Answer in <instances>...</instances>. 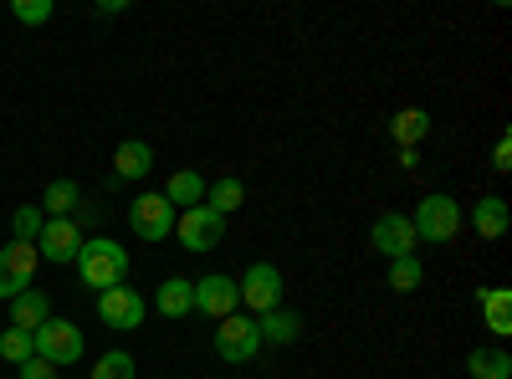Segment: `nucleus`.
<instances>
[{
	"label": "nucleus",
	"mask_w": 512,
	"mask_h": 379,
	"mask_svg": "<svg viewBox=\"0 0 512 379\" xmlns=\"http://www.w3.org/2000/svg\"><path fill=\"white\" fill-rule=\"evenodd\" d=\"M21 379H57V364H47V359L31 354V359L21 364Z\"/></svg>",
	"instance_id": "c85d7f7f"
},
{
	"label": "nucleus",
	"mask_w": 512,
	"mask_h": 379,
	"mask_svg": "<svg viewBox=\"0 0 512 379\" xmlns=\"http://www.w3.org/2000/svg\"><path fill=\"white\" fill-rule=\"evenodd\" d=\"M477 308H482V318H487V328L497 333V339H507L512 333V292L507 287H482Z\"/></svg>",
	"instance_id": "a211bd4d"
},
{
	"label": "nucleus",
	"mask_w": 512,
	"mask_h": 379,
	"mask_svg": "<svg viewBox=\"0 0 512 379\" xmlns=\"http://www.w3.org/2000/svg\"><path fill=\"white\" fill-rule=\"evenodd\" d=\"M82 251V226L77 221H47L36 236V257L52 262V267H72Z\"/></svg>",
	"instance_id": "9b49d317"
},
{
	"label": "nucleus",
	"mask_w": 512,
	"mask_h": 379,
	"mask_svg": "<svg viewBox=\"0 0 512 379\" xmlns=\"http://www.w3.org/2000/svg\"><path fill=\"white\" fill-rule=\"evenodd\" d=\"M241 308V292H236V277H226V272H210V277H195V313H205V318H231Z\"/></svg>",
	"instance_id": "9d476101"
},
{
	"label": "nucleus",
	"mask_w": 512,
	"mask_h": 379,
	"mask_svg": "<svg viewBox=\"0 0 512 379\" xmlns=\"http://www.w3.org/2000/svg\"><path fill=\"white\" fill-rule=\"evenodd\" d=\"M256 349H262V333H256L251 313H231L216 323V354L226 364H246V359H256Z\"/></svg>",
	"instance_id": "0eeeda50"
},
{
	"label": "nucleus",
	"mask_w": 512,
	"mask_h": 379,
	"mask_svg": "<svg viewBox=\"0 0 512 379\" xmlns=\"http://www.w3.org/2000/svg\"><path fill=\"white\" fill-rule=\"evenodd\" d=\"M98 318L108 323V328H144V318H149V298L139 287H108V292H98Z\"/></svg>",
	"instance_id": "6e6552de"
},
{
	"label": "nucleus",
	"mask_w": 512,
	"mask_h": 379,
	"mask_svg": "<svg viewBox=\"0 0 512 379\" xmlns=\"http://www.w3.org/2000/svg\"><path fill=\"white\" fill-rule=\"evenodd\" d=\"M472 231L482 236V241H502L507 236V226H512V210H507V200L502 195H482L477 205H472Z\"/></svg>",
	"instance_id": "2eb2a0df"
},
{
	"label": "nucleus",
	"mask_w": 512,
	"mask_h": 379,
	"mask_svg": "<svg viewBox=\"0 0 512 379\" xmlns=\"http://www.w3.org/2000/svg\"><path fill=\"white\" fill-rule=\"evenodd\" d=\"M256 333H262V344H272V349H292L297 339H303V313L272 308V313L256 318Z\"/></svg>",
	"instance_id": "4468645a"
},
{
	"label": "nucleus",
	"mask_w": 512,
	"mask_h": 379,
	"mask_svg": "<svg viewBox=\"0 0 512 379\" xmlns=\"http://www.w3.org/2000/svg\"><path fill=\"white\" fill-rule=\"evenodd\" d=\"M93 379H134V354H123V349L103 354V359L93 364Z\"/></svg>",
	"instance_id": "bb28decb"
},
{
	"label": "nucleus",
	"mask_w": 512,
	"mask_h": 379,
	"mask_svg": "<svg viewBox=\"0 0 512 379\" xmlns=\"http://www.w3.org/2000/svg\"><path fill=\"white\" fill-rule=\"evenodd\" d=\"M175 236H180V246H185V251H216V246H221V236H226V216H216L210 205L180 210Z\"/></svg>",
	"instance_id": "1a4fd4ad"
},
{
	"label": "nucleus",
	"mask_w": 512,
	"mask_h": 379,
	"mask_svg": "<svg viewBox=\"0 0 512 379\" xmlns=\"http://www.w3.org/2000/svg\"><path fill=\"white\" fill-rule=\"evenodd\" d=\"M492 170H497V175H507V170H512V139H507V134H502V139H497V149H492Z\"/></svg>",
	"instance_id": "c756f323"
},
{
	"label": "nucleus",
	"mask_w": 512,
	"mask_h": 379,
	"mask_svg": "<svg viewBox=\"0 0 512 379\" xmlns=\"http://www.w3.org/2000/svg\"><path fill=\"white\" fill-rule=\"evenodd\" d=\"M420 282H425L420 257H395V262H390V287H395V292H415Z\"/></svg>",
	"instance_id": "393cba45"
},
{
	"label": "nucleus",
	"mask_w": 512,
	"mask_h": 379,
	"mask_svg": "<svg viewBox=\"0 0 512 379\" xmlns=\"http://www.w3.org/2000/svg\"><path fill=\"white\" fill-rule=\"evenodd\" d=\"M47 318H52V298H47V287H26L21 298H11V328L36 333Z\"/></svg>",
	"instance_id": "dca6fc26"
},
{
	"label": "nucleus",
	"mask_w": 512,
	"mask_h": 379,
	"mask_svg": "<svg viewBox=\"0 0 512 379\" xmlns=\"http://www.w3.org/2000/svg\"><path fill=\"white\" fill-rule=\"evenodd\" d=\"M175 221H180V210L169 205L164 195H139L134 205H128V226H134L139 241H164V236H175Z\"/></svg>",
	"instance_id": "39448f33"
},
{
	"label": "nucleus",
	"mask_w": 512,
	"mask_h": 379,
	"mask_svg": "<svg viewBox=\"0 0 512 379\" xmlns=\"http://www.w3.org/2000/svg\"><path fill=\"white\" fill-rule=\"evenodd\" d=\"M466 374L472 379H512V354L507 349H472L466 354Z\"/></svg>",
	"instance_id": "4be33fe9"
},
{
	"label": "nucleus",
	"mask_w": 512,
	"mask_h": 379,
	"mask_svg": "<svg viewBox=\"0 0 512 379\" xmlns=\"http://www.w3.org/2000/svg\"><path fill=\"white\" fill-rule=\"evenodd\" d=\"M164 200L175 205V210L205 205V175L200 170H175V175H169V185H164Z\"/></svg>",
	"instance_id": "aec40b11"
},
{
	"label": "nucleus",
	"mask_w": 512,
	"mask_h": 379,
	"mask_svg": "<svg viewBox=\"0 0 512 379\" xmlns=\"http://www.w3.org/2000/svg\"><path fill=\"white\" fill-rule=\"evenodd\" d=\"M36 267H41V257H36V246H31V241L0 246V303H11V298H21L26 287H36V282H31Z\"/></svg>",
	"instance_id": "20e7f679"
},
{
	"label": "nucleus",
	"mask_w": 512,
	"mask_h": 379,
	"mask_svg": "<svg viewBox=\"0 0 512 379\" xmlns=\"http://www.w3.org/2000/svg\"><path fill=\"white\" fill-rule=\"evenodd\" d=\"M236 292H241V303H246L256 318H262V313L282 308V272H277L272 262H251V267L241 272Z\"/></svg>",
	"instance_id": "423d86ee"
},
{
	"label": "nucleus",
	"mask_w": 512,
	"mask_h": 379,
	"mask_svg": "<svg viewBox=\"0 0 512 379\" xmlns=\"http://www.w3.org/2000/svg\"><path fill=\"white\" fill-rule=\"evenodd\" d=\"M425 134H431V113H425V108H400V113L390 118V139H395L400 149H415Z\"/></svg>",
	"instance_id": "412c9836"
},
{
	"label": "nucleus",
	"mask_w": 512,
	"mask_h": 379,
	"mask_svg": "<svg viewBox=\"0 0 512 379\" xmlns=\"http://www.w3.org/2000/svg\"><path fill=\"white\" fill-rule=\"evenodd\" d=\"M72 267H77V277L88 282V287L108 292V287H123V277H128V251H123L118 241L98 236V241H82V251H77Z\"/></svg>",
	"instance_id": "f257e3e1"
},
{
	"label": "nucleus",
	"mask_w": 512,
	"mask_h": 379,
	"mask_svg": "<svg viewBox=\"0 0 512 379\" xmlns=\"http://www.w3.org/2000/svg\"><path fill=\"white\" fill-rule=\"evenodd\" d=\"M149 170H154V144H144V139H123L118 154H113V175H118V180H144Z\"/></svg>",
	"instance_id": "f3484780"
},
{
	"label": "nucleus",
	"mask_w": 512,
	"mask_h": 379,
	"mask_svg": "<svg viewBox=\"0 0 512 379\" xmlns=\"http://www.w3.org/2000/svg\"><path fill=\"white\" fill-rule=\"evenodd\" d=\"M36 354V344H31V333L26 328H6V333H0V359H6V364H26Z\"/></svg>",
	"instance_id": "b1692460"
},
{
	"label": "nucleus",
	"mask_w": 512,
	"mask_h": 379,
	"mask_svg": "<svg viewBox=\"0 0 512 379\" xmlns=\"http://www.w3.org/2000/svg\"><path fill=\"white\" fill-rule=\"evenodd\" d=\"M31 344H36V359H47V364L67 369V364L82 359V328L67 323V318H47V323L31 333Z\"/></svg>",
	"instance_id": "7ed1b4c3"
},
{
	"label": "nucleus",
	"mask_w": 512,
	"mask_h": 379,
	"mask_svg": "<svg viewBox=\"0 0 512 379\" xmlns=\"http://www.w3.org/2000/svg\"><path fill=\"white\" fill-rule=\"evenodd\" d=\"M369 241H374V251L379 257H415V226H410V216H400V210H384V216L374 221V231H369Z\"/></svg>",
	"instance_id": "f8f14e48"
},
{
	"label": "nucleus",
	"mask_w": 512,
	"mask_h": 379,
	"mask_svg": "<svg viewBox=\"0 0 512 379\" xmlns=\"http://www.w3.org/2000/svg\"><path fill=\"white\" fill-rule=\"evenodd\" d=\"M410 226H415V241H425V246H446V241L466 226V216H461V205H456L451 195H425V200L415 205Z\"/></svg>",
	"instance_id": "f03ea898"
},
{
	"label": "nucleus",
	"mask_w": 512,
	"mask_h": 379,
	"mask_svg": "<svg viewBox=\"0 0 512 379\" xmlns=\"http://www.w3.org/2000/svg\"><path fill=\"white\" fill-rule=\"evenodd\" d=\"M41 226H47V216H41V205H21L16 216H11V241H31L36 246V236H41Z\"/></svg>",
	"instance_id": "a878e982"
},
{
	"label": "nucleus",
	"mask_w": 512,
	"mask_h": 379,
	"mask_svg": "<svg viewBox=\"0 0 512 379\" xmlns=\"http://www.w3.org/2000/svg\"><path fill=\"white\" fill-rule=\"evenodd\" d=\"M52 0H11V16L21 21V26H47L52 21Z\"/></svg>",
	"instance_id": "cd10ccee"
},
{
	"label": "nucleus",
	"mask_w": 512,
	"mask_h": 379,
	"mask_svg": "<svg viewBox=\"0 0 512 379\" xmlns=\"http://www.w3.org/2000/svg\"><path fill=\"white\" fill-rule=\"evenodd\" d=\"M205 205L216 210V216H231V210L246 205V185H241L236 175H226V180H216V185H205Z\"/></svg>",
	"instance_id": "5701e85b"
},
{
	"label": "nucleus",
	"mask_w": 512,
	"mask_h": 379,
	"mask_svg": "<svg viewBox=\"0 0 512 379\" xmlns=\"http://www.w3.org/2000/svg\"><path fill=\"white\" fill-rule=\"evenodd\" d=\"M154 313L169 318V323L190 318V313H195V282H190V277H164V282L154 287Z\"/></svg>",
	"instance_id": "ddd939ff"
},
{
	"label": "nucleus",
	"mask_w": 512,
	"mask_h": 379,
	"mask_svg": "<svg viewBox=\"0 0 512 379\" xmlns=\"http://www.w3.org/2000/svg\"><path fill=\"white\" fill-rule=\"evenodd\" d=\"M77 205H82V190L72 180H52L47 195H41V216L47 221H77Z\"/></svg>",
	"instance_id": "6ab92c4d"
},
{
	"label": "nucleus",
	"mask_w": 512,
	"mask_h": 379,
	"mask_svg": "<svg viewBox=\"0 0 512 379\" xmlns=\"http://www.w3.org/2000/svg\"><path fill=\"white\" fill-rule=\"evenodd\" d=\"M128 0H98V16H123Z\"/></svg>",
	"instance_id": "7c9ffc66"
}]
</instances>
